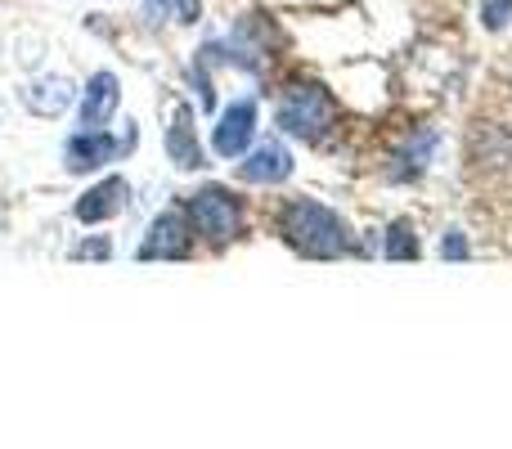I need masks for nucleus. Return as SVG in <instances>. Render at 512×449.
<instances>
[{"label":"nucleus","mask_w":512,"mask_h":449,"mask_svg":"<svg viewBox=\"0 0 512 449\" xmlns=\"http://www.w3.org/2000/svg\"><path fill=\"white\" fill-rule=\"evenodd\" d=\"M72 256H77V261H86V256L90 261H108V256H113V243H108V238H86V243H77Z\"/></svg>","instance_id":"16"},{"label":"nucleus","mask_w":512,"mask_h":449,"mask_svg":"<svg viewBox=\"0 0 512 449\" xmlns=\"http://www.w3.org/2000/svg\"><path fill=\"white\" fill-rule=\"evenodd\" d=\"M333 122H337V104L324 86H315V81H297L292 90H283L279 126L288 135H297V140H306V144H319L328 131H333Z\"/></svg>","instance_id":"2"},{"label":"nucleus","mask_w":512,"mask_h":449,"mask_svg":"<svg viewBox=\"0 0 512 449\" xmlns=\"http://www.w3.org/2000/svg\"><path fill=\"white\" fill-rule=\"evenodd\" d=\"M194 252V225L185 212H162L140 243V261H185Z\"/></svg>","instance_id":"5"},{"label":"nucleus","mask_w":512,"mask_h":449,"mask_svg":"<svg viewBox=\"0 0 512 449\" xmlns=\"http://www.w3.org/2000/svg\"><path fill=\"white\" fill-rule=\"evenodd\" d=\"M288 176H292V153L279 140L256 144L248 162H239V180H248V185H283Z\"/></svg>","instance_id":"9"},{"label":"nucleus","mask_w":512,"mask_h":449,"mask_svg":"<svg viewBox=\"0 0 512 449\" xmlns=\"http://www.w3.org/2000/svg\"><path fill=\"white\" fill-rule=\"evenodd\" d=\"M256 135V99H239L230 104L221 117H216V131H212V149L221 158H243Z\"/></svg>","instance_id":"6"},{"label":"nucleus","mask_w":512,"mask_h":449,"mask_svg":"<svg viewBox=\"0 0 512 449\" xmlns=\"http://www.w3.org/2000/svg\"><path fill=\"white\" fill-rule=\"evenodd\" d=\"M167 153H171V162H176L180 171H198V167H207V149L198 144L194 108H189V104H180V108H176V122H171V131H167Z\"/></svg>","instance_id":"10"},{"label":"nucleus","mask_w":512,"mask_h":449,"mask_svg":"<svg viewBox=\"0 0 512 449\" xmlns=\"http://www.w3.org/2000/svg\"><path fill=\"white\" fill-rule=\"evenodd\" d=\"M189 225L207 238V243H230L243 234V207L225 185H203L198 194H189Z\"/></svg>","instance_id":"3"},{"label":"nucleus","mask_w":512,"mask_h":449,"mask_svg":"<svg viewBox=\"0 0 512 449\" xmlns=\"http://www.w3.org/2000/svg\"><path fill=\"white\" fill-rule=\"evenodd\" d=\"M72 81L68 77H45V81H36L32 90H27V108L32 113H41V117H54V113H63V108L72 104Z\"/></svg>","instance_id":"11"},{"label":"nucleus","mask_w":512,"mask_h":449,"mask_svg":"<svg viewBox=\"0 0 512 449\" xmlns=\"http://www.w3.org/2000/svg\"><path fill=\"white\" fill-rule=\"evenodd\" d=\"M144 14L153 23L171 18V23H198L203 18V0H144Z\"/></svg>","instance_id":"12"},{"label":"nucleus","mask_w":512,"mask_h":449,"mask_svg":"<svg viewBox=\"0 0 512 449\" xmlns=\"http://www.w3.org/2000/svg\"><path fill=\"white\" fill-rule=\"evenodd\" d=\"M481 23H486L490 32L508 27L512 23V0H486V5H481Z\"/></svg>","instance_id":"14"},{"label":"nucleus","mask_w":512,"mask_h":449,"mask_svg":"<svg viewBox=\"0 0 512 449\" xmlns=\"http://www.w3.org/2000/svg\"><path fill=\"white\" fill-rule=\"evenodd\" d=\"M441 256H445V261H468V238H463V229H445Z\"/></svg>","instance_id":"15"},{"label":"nucleus","mask_w":512,"mask_h":449,"mask_svg":"<svg viewBox=\"0 0 512 449\" xmlns=\"http://www.w3.org/2000/svg\"><path fill=\"white\" fill-rule=\"evenodd\" d=\"M117 104H122V90H117V77L113 72H95L81 95V131H104L113 122Z\"/></svg>","instance_id":"8"},{"label":"nucleus","mask_w":512,"mask_h":449,"mask_svg":"<svg viewBox=\"0 0 512 449\" xmlns=\"http://www.w3.org/2000/svg\"><path fill=\"white\" fill-rule=\"evenodd\" d=\"M131 126V122H126ZM135 149V131H126V135H113L104 126V131H77L68 140V149H63V167L72 171V176H86V171H99V167H108V162H117L122 153H131Z\"/></svg>","instance_id":"4"},{"label":"nucleus","mask_w":512,"mask_h":449,"mask_svg":"<svg viewBox=\"0 0 512 449\" xmlns=\"http://www.w3.org/2000/svg\"><path fill=\"white\" fill-rule=\"evenodd\" d=\"M382 252H387V261H418V234L409 221H396L387 229V238H382Z\"/></svg>","instance_id":"13"},{"label":"nucleus","mask_w":512,"mask_h":449,"mask_svg":"<svg viewBox=\"0 0 512 449\" xmlns=\"http://www.w3.org/2000/svg\"><path fill=\"white\" fill-rule=\"evenodd\" d=\"M279 234L288 238L292 252L310 256V261H337L351 247V225L315 198H292L279 216Z\"/></svg>","instance_id":"1"},{"label":"nucleus","mask_w":512,"mask_h":449,"mask_svg":"<svg viewBox=\"0 0 512 449\" xmlns=\"http://www.w3.org/2000/svg\"><path fill=\"white\" fill-rule=\"evenodd\" d=\"M126 203H131V180L126 176H104L99 185H90L86 194L77 198V221L81 225L113 221L117 212H126Z\"/></svg>","instance_id":"7"}]
</instances>
